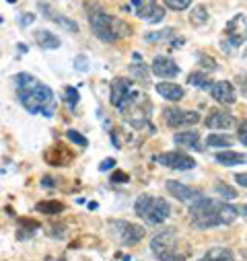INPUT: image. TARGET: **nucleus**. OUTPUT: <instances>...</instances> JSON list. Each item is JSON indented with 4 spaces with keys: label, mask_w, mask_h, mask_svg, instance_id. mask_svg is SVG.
Wrapping results in <instances>:
<instances>
[{
    "label": "nucleus",
    "mask_w": 247,
    "mask_h": 261,
    "mask_svg": "<svg viewBox=\"0 0 247 261\" xmlns=\"http://www.w3.org/2000/svg\"><path fill=\"white\" fill-rule=\"evenodd\" d=\"M198 261H235V253L227 247H214Z\"/></svg>",
    "instance_id": "nucleus-21"
},
{
    "label": "nucleus",
    "mask_w": 247,
    "mask_h": 261,
    "mask_svg": "<svg viewBox=\"0 0 247 261\" xmlns=\"http://www.w3.org/2000/svg\"><path fill=\"white\" fill-rule=\"evenodd\" d=\"M151 251L159 261H185V255L179 251V239L175 228H165L151 241Z\"/></svg>",
    "instance_id": "nucleus-5"
},
{
    "label": "nucleus",
    "mask_w": 247,
    "mask_h": 261,
    "mask_svg": "<svg viewBox=\"0 0 247 261\" xmlns=\"http://www.w3.org/2000/svg\"><path fill=\"white\" fill-rule=\"evenodd\" d=\"M43 161L50 167H68L75 161V152L64 144H56V146H50L43 152Z\"/></svg>",
    "instance_id": "nucleus-11"
},
{
    "label": "nucleus",
    "mask_w": 247,
    "mask_h": 261,
    "mask_svg": "<svg viewBox=\"0 0 247 261\" xmlns=\"http://www.w3.org/2000/svg\"><path fill=\"white\" fill-rule=\"evenodd\" d=\"M175 144L183 146V148H190V150H196L200 152L202 146H200V132H196V129H185V132H177L173 136Z\"/></svg>",
    "instance_id": "nucleus-15"
},
{
    "label": "nucleus",
    "mask_w": 247,
    "mask_h": 261,
    "mask_svg": "<svg viewBox=\"0 0 247 261\" xmlns=\"http://www.w3.org/2000/svg\"><path fill=\"white\" fill-rule=\"evenodd\" d=\"M66 138H68L72 144L81 146V148H87V146H89V140H87L81 132H77V129H68V132H66Z\"/></svg>",
    "instance_id": "nucleus-27"
},
{
    "label": "nucleus",
    "mask_w": 247,
    "mask_h": 261,
    "mask_svg": "<svg viewBox=\"0 0 247 261\" xmlns=\"http://www.w3.org/2000/svg\"><path fill=\"white\" fill-rule=\"evenodd\" d=\"M163 115H165V123L169 127H190L202 119L198 111H185V109H177V107L165 109Z\"/></svg>",
    "instance_id": "nucleus-8"
},
{
    "label": "nucleus",
    "mask_w": 247,
    "mask_h": 261,
    "mask_svg": "<svg viewBox=\"0 0 247 261\" xmlns=\"http://www.w3.org/2000/svg\"><path fill=\"white\" fill-rule=\"evenodd\" d=\"M64 210H66V206L62 204V202H58V200L39 202V204L35 206V212H39V214H47V216H56V214L64 212Z\"/></svg>",
    "instance_id": "nucleus-22"
},
{
    "label": "nucleus",
    "mask_w": 247,
    "mask_h": 261,
    "mask_svg": "<svg viewBox=\"0 0 247 261\" xmlns=\"http://www.w3.org/2000/svg\"><path fill=\"white\" fill-rule=\"evenodd\" d=\"M3 21H5V19H3V17H0V25H3Z\"/></svg>",
    "instance_id": "nucleus-40"
},
{
    "label": "nucleus",
    "mask_w": 247,
    "mask_h": 261,
    "mask_svg": "<svg viewBox=\"0 0 247 261\" xmlns=\"http://www.w3.org/2000/svg\"><path fill=\"white\" fill-rule=\"evenodd\" d=\"M198 62H200V66H202L204 70H208V72H214V70H216V62H214L210 56L200 54V56H198Z\"/></svg>",
    "instance_id": "nucleus-30"
},
{
    "label": "nucleus",
    "mask_w": 247,
    "mask_h": 261,
    "mask_svg": "<svg viewBox=\"0 0 247 261\" xmlns=\"http://www.w3.org/2000/svg\"><path fill=\"white\" fill-rule=\"evenodd\" d=\"M233 144V138L227 134H210L206 138V146L210 148H229Z\"/></svg>",
    "instance_id": "nucleus-23"
},
{
    "label": "nucleus",
    "mask_w": 247,
    "mask_h": 261,
    "mask_svg": "<svg viewBox=\"0 0 247 261\" xmlns=\"http://www.w3.org/2000/svg\"><path fill=\"white\" fill-rule=\"evenodd\" d=\"M190 5H192V0H165V7L169 11H175V13L190 9Z\"/></svg>",
    "instance_id": "nucleus-28"
},
{
    "label": "nucleus",
    "mask_w": 247,
    "mask_h": 261,
    "mask_svg": "<svg viewBox=\"0 0 247 261\" xmlns=\"http://www.w3.org/2000/svg\"><path fill=\"white\" fill-rule=\"evenodd\" d=\"M115 167V159H105L101 165H99V171L103 173V171H109V169H113Z\"/></svg>",
    "instance_id": "nucleus-35"
},
{
    "label": "nucleus",
    "mask_w": 247,
    "mask_h": 261,
    "mask_svg": "<svg viewBox=\"0 0 247 261\" xmlns=\"http://www.w3.org/2000/svg\"><path fill=\"white\" fill-rule=\"evenodd\" d=\"M237 136H239V142H241V144L245 146V144H247V132H245V121H241V125H239V134H237Z\"/></svg>",
    "instance_id": "nucleus-36"
},
{
    "label": "nucleus",
    "mask_w": 247,
    "mask_h": 261,
    "mask_svg": "<svg viewBox=\"0 0 247 261\" xmlns=\"http://www.w3.org/2000/svg\"><path fill=\"white\" fill-rule=\"evenodd\" d=\"M7 3H11V5H15V3H17V0H7Z\"/></svg>",
    "instance_id": "nucleus-39"
},
{
    "label": "nucleus",
    "mask_w": 247,
    "mask_h": 261,
    "mask_svg": "<svg viewBox=\"0 0 247 261\" xmlns=\"http://www.w3.org/2000/svg\"><path fill=\"white\" fill-rule=\"evenodd\" d=\"M107 228H109V234L119 245H136L144 239V228L130 220H109Z\"/></svg>",
    "instance_id": "nucleus-6"
},
{
    "label": "nucleus",
    "mask_w": 247,
    "mask_h": 261,
    "mask_svg": "<svg viewBox=\"0 0 247 261\" xmlns=\"http://www.w3.org/2000/svg\"><path fill=\"white\" fill-rule=\"evenodd\" d=\"M89 25H91L93 35L103 43H113L119 37H128L132 33L128 23H124L121 19L103 13L101 9H91L89 11Z\"/></svg>",
    "instance_id": "nucleus-3"
},
{
    "label": "nucleus",
    "mask_w": 247,
    "mask_h": 261,
    "mask_svg": "<svg viewBox=\"0 0 247 261\" xmlns=\"http://www.w3.org/2000/svg\"><path fill=\"white\" fill-rule=\"evenodd\" d=\"M214 161L223 167H235V165H243L245 163V154L243 152H233V150H223L214 154Z\"/></svg>",
    "instance_id": "nucleus-20"
},
{
    "label": "nucleus",
    "mask_w": 247,
    "mask_h": 261,
    "mask_svg": "<svg viewBox=\"0 0 247 261\" xmlns=\"http://www.w3.org/2000/svg\"><path fill=\"white\" fill-rule=\"evenodd\" d=\"M130 70H132V74H134L136 79H142V81L149 79V72H146V68H144V64H142V62H140V64H132Z\"/></svg>",
    "instance_id": "nucleus-31"
},
{
    "label": "nucleus",
    "mask_w": 247,
    "mask_h": 261,
    "mask_svg": "<svg viewBox=\"0 0 247 261\" xmlns=\"http://www.w3.org/2000/svg\"><path fill=\"white\" fill-rule=\"evenodd\" d=\"M33 21H35V15H33V13H27V15L23 13V15L19 17V23H21L23 27H27V25H31Z\"/></svg>",
    "instance_id": "nucleus-34"
},
{
    "label": "nucleus",
    "mask_w": 247,
    "mask_h": 261,
    "mask_svg": "<svg viewBox=\"0 0 247 261\" xmlns=\"http://www.w3.org/2000/svg\"><path fill=\"white\" fill-rule=\"evenodd\" d=\"M239 216V210L227 202L212 200V198H202L190 204V224L198 230H208L216 226H227L233 224Z\"/></svg>",
    "instance_id": "nucleus-2"
},
{
    "label": "nucleus",
    "mask_w": 247,
    "mask_h": 261,
    "mask_svg": "<svg viewBox=\"0 0 247 261\" xmlns=\"http://www.w3.org/2000/svg\"><path fill=\"white\" fill-rule=\"evenodd\" d=\"M210 95L214 101L223 103V105H233L237 101V95H235V89L229 81H218V83H212L210 85Z\"/></svg>",
    "instance_id": "nucleus-14"
},
{
    "label": "nucleus",
    "mask_w": 247,
    "mask_h": 261,
    "mask_svg": "<svg viewBox=\"0 0 247 261\" xmlns=\"http://www.w3.org/2000/svg\"><path fill=\"white\" fill-rule=\"evenodd\" d=\"M233 113H229V111H212L206 119H204V123H206V127H210V129H227V127H231L233 125Z\"/></svg>",
    "instance_id": "nucleus-18"
},
{
    "label": "nucleus",
    "mask_w": 247,
    "mask_h": 261,
    "mask_svg": "<svg viewBox=\"0 0 247 261\" xmlns=\"http://www.w3.org/2000/svg\"><path fill=\"white\" fill-rule=\"evenodd\" d=\"M188 83L196 89H210V79L204 74V72H192L188 76Z\"/></svg>",
    "instance_id": "nucleus-25"
},
{
    "label": "nucleus",
    "mask_w": 247,
    "mask_h": 261,
    "mask_svg": "<svg viewBox=\"0 0 247 261\" xmlns=\"http://www.w3.org/2000/svg\"><path fill=\"white\" fill-rule=\"evenodd\" d=\"M155 163L165 167V169H173V171H192L196 167V161L179 150H171V152H163L155 156Z\"/></svg>",
    "instance_id": "nucleus-7"
},
{
    "label": "nucleus",
    "mask_w": 247,
    "mask_h": 261,
    "mask_svg": "<svg viewBox=\"0 0 247 261\" xmlns=\"http://www.w3.org/2000/svg\"><path fill=\"white\" fill-rule=\"evenodd\" d=\"M167 191L173 195V198L177 200V202H181V204H194L196 200H200L202 198V191L200 189H196V187H190V185H183V183H179V181H167Z\"/></svg>",
    "instance_id": "nucleus-10"
},
{
    "label": "nucleus",
    "mask_w": 247,
    "mask_h": 261,
    "mask_svg": "<svg viewBox=\"0 0 247 261\" xmlns=\"http://www.w3.org/2000/svg\"><path fill=\"white\" fill-rule=\"evenodd\" d=\"M134 212L146 222V224H163L171 216V206L165 198H157V195H140L134 202Z\"/></svg>",
    "instance_id": "nucleus-4"
},
{
    "label": "nucleus",
    "mask_w": 247,
    "mask_h": 261,
    "mask_svg": "<svg viewBox=\"0 0 247 261\" xmlns=\"http://www.w3.org/2000/svg\"><path fill=\"white\" fill-rule=\"evenodd\" d=\"M27 49H29L27 45H23V43H19V51H25V54H27Z\"/></svg>",
    "instance_id": "nucleus-38"
},
{
    "label": "nucleus",
    "mask_w": 247,
    "mask_h": 261,
    "mask_svg": "<svg viewBox=\"0 0 247 261\" xmlns=\"http://www.w3.org/2000/svg\"><path fill=\"white\" fill-rule=\"evenodd\" d=\"M151 70L155 76H161V79H175L179 74V66L169 56H155V60L151 64Z\"/></svg>",
    "instance_id": "nucleus-13"
},
{
    "label": "nucleus",
    "mask_w": 247,
    "mask_h": 261,
    "mask_svg": "<svg viewBox=\"0 0 247 261\" xmlns=\"http://www.w3.org/2000/svg\"><path fill=\"white\" fill-rule=\"evenodd\" d=\"M111 183H128L130 181V175L128 173H124V171H115V173H111V179H109Z\"/></svg>",
    "instance_id": "nucleus-32"
},
{
    "label": "nucleus",
    "mask_w": 247,
    "mask_h": 261,
    "mask_svg": "<svg viewBox=\"0 0 247 261\" xmlns=\"http://www.w3.org/2000/svg\"><path fill=\"white\" fill-rule=\"evenodd\" d=\"M208 9L204 7V5H198V7H194V11L190 13V23L192 25H196V27H200V25H204V23H208Z\"/></svg>",
    "instance_id": "nucleus-24"
},
{
    "label": "nucleus",
    "mask_w": 247,
    "mask_h": 261,
    "mask_svg": "<svg viewBox=\"0 0 247 261\" xmlns=\"http://www.w3.org/2000/svg\"><path fill=\"white\" fill-rule=\"evenodd\" d=\"M13 87L19 97V103L25 107V111H29L31 115H39V113L45 117L54 115V107H56L54 91L47 85L39 83L33 74H29V72L15 74Z\"/></svg>",
    "instance_id": "nucleus-1"
},
{
    "label": "nucleus",
    "mask_w": 247,
    "mask_h": 261,
    "mask_svg": "<svg viewBox=\"0 0 247 261\" xmlns=\"http://www.w3.org/2000/svg\"><path fill=\"white\" fill-rule=\"evenodd\" d=\"M235 181H237L241 187H245V185H247V175H245V173H239V175H235Z\"/></svg>",
    "instance_id": "nucleus-37"
},
{
    "label": "nucleus",
    "mask_w": 247,
    "mask_h": 261,
    "mask_svg": "<svg viewBox=\"0 0 247 261\" xmlns=\"http://www.w3.org/2000/svg\"><path fill=\"white\" fill-rule=\"evenodd\" d=\"M155 91H157V95H161L165 101H181L183 99V95H185V91L177 85V83H157L155 85Z\"/></svg>",
    "instance_id": "nucleus-17"
},
{
    "label": "nucleus",
    "mask_w": 247,
    "mask_h": 261,
    "mask_svg": "<svg viewBox=\"0 0 247 261\" xmlns=\"http://www.w3.org/2000/svg\"><path fill=\"white\" fill-rule=\"evenodd\" d=\"M136 15L149 23H161L165 19V9L159 7L155 0H130Z\"/></svg>",
    "instance_id": "nucleus-9"
},
{
    "label": "nucleus",
    "mask_w": 247,
    "mask_h": 261,
    "mask_svg": "<svg viewBox=\"0 0 247 261\" xmlns=\"http://www.w3.org/2000/svg\"><path fill=\"white\" fill-rule=\"evenodd\" d=\"M214 191L220 195V198H225V200H235L237 198V191L233 187H229L227 183H216L214 185Z\"/></svg>",
    "instance_id": "nucleus-26"
},
{
    "label": "nucleus",
    "mask_w": 247,
    "mask_h": 261,
    "mask_svg": "<svg viewBox=\"0 0 247 261\" xmlns=\"http://www.w3.org/2000/svg\"><path fill=\"white\" fill-rule=\"evenodd\" d=\"M35 41L41 49H58L60 47V37L47 29H39L35 31Z\"/></svg>",
    "instance_id": "nucleus-19"
},
{
    "label": "nucleus",
    "mask_w": 247,
    "mask_h": 261,
    "mask_svg": "<svg viewBox=\"0 0 247 261\" xmlns=\"http://www.w3.org/2000/svg\"><path fill=\"white\" fill-rule=\"evenodd\" d=\"M87 66H89V60H87V56H77L75 58V68L79 70V72H85L87 70Z\"/></svg>",
    "instance_id": "nucleus-33"
},
{
    "label": "nucleus",
    "mask_w": 247,
    "mask_h": 261,
    "mask_svg": "<svg viewBox=\"0 0 247 261\" xmlns=\"http://www.w3.org/2000/svg\"><path fill=\"white\" fill-rule=\"evenodd\" d=\"M39 11L50 19V21H54V23H58L60 27H64L66 31H70V33H79V25L75 23V21H70L68 17H64V15H60V13H56L52 7H47V5H39Z\"/></svg>",
    "instance_id": "nucleus-16"
},
{
    "label": "nucleus",
    "mask_w": 247,
    "mask_h": 261,
    "mask_svg": "<svg viewBox=\"0 0 247 261\" xmlns=\"http://www.w3.org/2000/svg\"><path fill=\"white\" fill-rule=\"evenodd\" d=\"M130 93H132V83L128 79L117 76L109 85V103L119 109L124 103H126V99L130 97Z\"/></svg>",
    "instance_id": "nucleus-12"
},
{
    "label": "nucleus",
    "mask_w": 247,
    "mask_h": 261,
    "mask_svg": "<svg viewBox=\"0 0 247 261\" xmlns=\"http://www.w3.org/2000/svg\"><path fill=\"white\" fill-rule=\"evenodd\" d=\"M79 99H81V95H79V91H77L75 87H66V89H64V103H66L68 107H75V105L79 103Z\"/></svg>",
    "instance_id": "nucleus-29"
}]
</instances>
